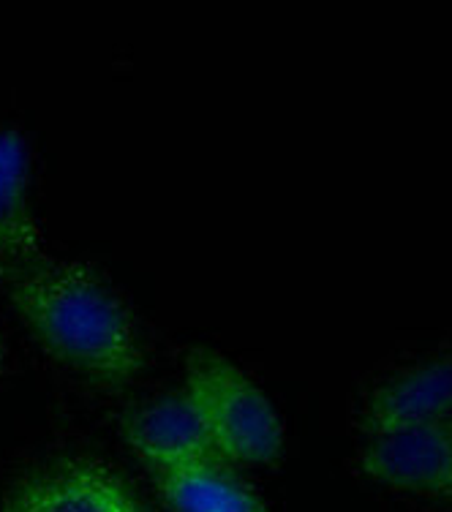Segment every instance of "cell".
<instances>
[{
	"mask_svg": "<svg viewBox=\"0 0 452 512\" xmlns=\"http://www.w3.org/2000/svg\"><path fill=\"white\" fill-rule=\"evenodd\" d=\"M120 512H148V510H145V507H142V504H139L137 499H131V502H128L126 507H123V510H120Z\"/></svg>",
	"mask_w": 452,
	"mask_h": 512,
	"instance_id": "obj_9",
	"label": "cell"
},
{
	"mask_svg": "<svg viewBox=\"0 0 452 512\" xmlns=\"http://www.w3.org/2000/svg\"><path fill=\"white\" fill-rule=\"evenodd\" d=\"M6 292L41 349L74 374L123 387L142 371L134 316L90 267L44 259L9 273Z\"/></svg>",
	"mask_w": 452,
	"mask_h": 512,
	"instance_id": "obj_1",
	"label": "cell"
},
{
	"mask_svg": "<svg viewBox=\"0 0 452 512\" xmlns=\"http://www.w3.org/2000/svg\"><path fill=\"white\" fill-rule=\"evenodd\" d=\"M123 436L150 474L180 463L221 461L186 393L164 395L134 409L123 420Z\"/></svg>",
	"mask_w": 452,
	"mask_h": 512,
	"instance_id": "obj_5",
	"label": "cell"
},
{
	"mask_svg": "<svg viewBox=\"0 0 452 512\" xmlns=\"http://www.w3.org/2000/svg\"><path fill=\"white\" fill-rule=\"evenodd\" d=\"M153 480L172 512H267L265 502L226 472L221 461L158 469Z\"/></svg>",
	"mask_w": 452,
	"mask_h": 512,
	"instance_id": "obj_8",
	"label": "cell"
},
{
	"mask_svg": "<svg viewBox=\"0 0 452 512\" xmlns=\"http://www.w3.org/2000/svg\"><path fill=\"white\" fill-rule=\"evenodd\" d=\"M360 469L393 491L452 502V420L371 436Z\"/></svg>",
	"mask_w": 452,
	"mask_h": 512,
	"instance_id": "obj_3",
	"label": "cell"
},
{
	"mask_svg": "<svg viewBox=\"0 0 452 512\" xmlns=\"http://www.w3.org/2000/svg\"><path fill=\"white\" fill-rule=\"evenodd\" d=\"M134 496L120 477L93 461H60L30 474L3 512H120Z\"/></svg>",
	"mask_w": 452,
	"mask_h": 512,
	"instance_id": "obj_6",
	"label": "cell"
},
{
	"mask_svg": "<svg viewBox=\"0 0 452 512\" xmlns=\"http://www.w3.org/2000/svg\"><path fill=\"white\" fill-rule=\"evenodd\" d=\"M28 175L25 139L11 128H0V273L47 259L44 237L28 205Z\"/></svg>",
	"mask_w": 452,
	"mask_h": 512,
	"instance_id": "obj_7",
	"label": "cell"
},
{
	"mask_svg": "<svg viewBox=\"0 0 452 512\" xmlns=\"http://www.w3.org/2000/svg\"><path fill=\"white\" fill-rule=\"evenodd\" d=\"M183 393L224 463H276L281 458L284 423L276 406L229 357L213 349L188 352Z\"/></svg>",
	"mask_w": 452,
	"mask_h": 512,
	"instance_id": "obj_2",
	"label": "cell"
},
{
	"mask_svg": "<svg viewBox=\"0 0 452 512\" xmlns=\"http://www.w3.org/2000/svg\"><path fill=\"white\" fill-rule=\"evenodd\" d=\"M452 420V357H433L379 384L360 414L371 436Z\"/></svg>",
	"mask_w": 452,
	"mask_h": 512,
	"instance_id": "obj_4",
	"label": "cell"
}]
</instances>
